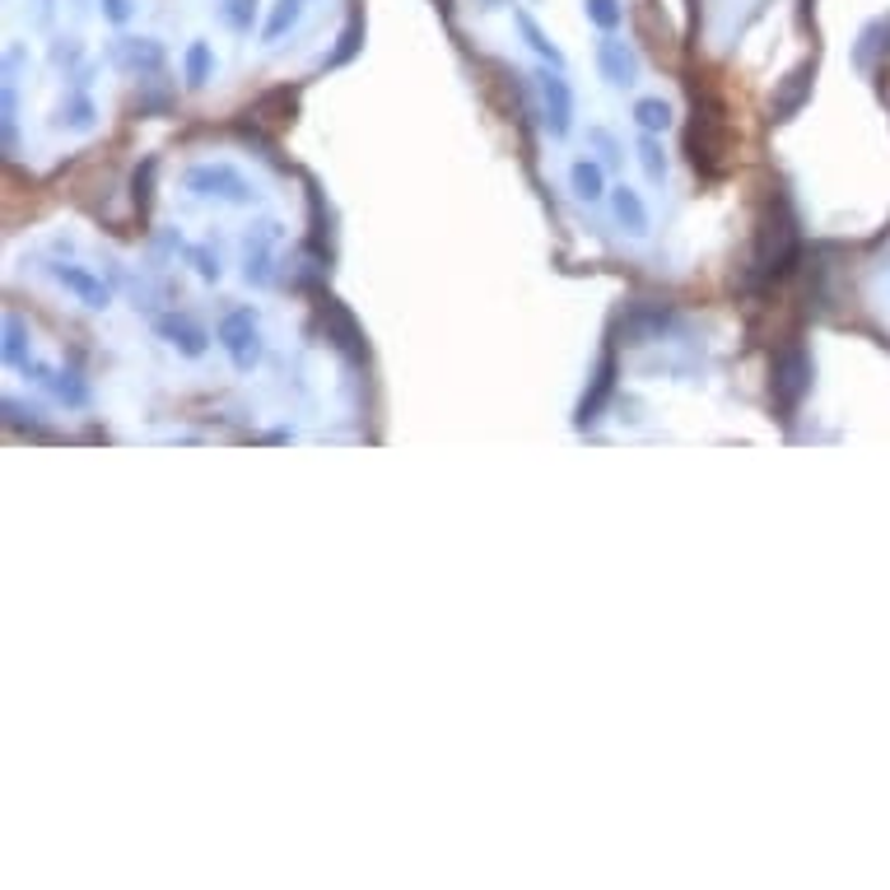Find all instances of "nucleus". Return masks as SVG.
Masks as SVG:
<instances>
[{
    "instance_id": "1",
    "label": "nucleus",
    "mask_w": 890,
    "mask_h": 890,
    "mask_svg": "<svg viewBox=\"0 0 890 890\" xmlns=\"http://www.w3.org/2000/svg\"><path fill=\"white\" fill-rule=\"evenodd\" d=\"M182 187L191 191L197 201H215V205H234V211H252L261 205V191L242 168L224 164V159H205V164H191L182 173Z\"/></svg>"
},
{
    "instance_id": "2",
    "label": "nucleus",
    "mask_w": 890,
    "mask_h": 890,
    "mask_svg": "<svg viewBox=\"0 0 890 890\" xmlns=\"http://www.w3.org/2000/svg\"><path fill=\"white\" fill-rule=\"evenodd\" d=\"M215 341L224 359H229V369L252 378L261 369V359H266V336H261V312L252 304H238L229 308L224 318L215 322Z\"/></svg>"
},
{
    "instance_id": "3",
    "label": "nucleus",
    "mask_w": 890,
    "mask_h": 890,
    "mask_svg": "<svg viewBox=\"0 0 890 890\" xmlns=\"http://www.w3.org/2000/svg\"><path fill=\"white\" fill-rule=\"evenodd\" d=\"M43 275H47V281L57 285L71 304H80L84 312H108V308L117 304V285L103 281L94 266H80V261L51 257V261H43Z\"/></svg>"
},
{
    "instance_id": "4",
    "label": "nucleus",
    "mask_w": 890,
    "mask_h": 890,
    "mask_svg": "<svg viewBox=\"0 0 890 890\" xmlns=\"http://www.w3.org/2000/svg\"><path fill=\"white\" fill-rule=\"evenodd\" d=\"M536 98H541V127H546L550 141H569L573 117H579V98H573V84L560 66H536Z\"/></svg>"
},
{
    "instance_id": "5",
    "label": "nucleus",
    "mask_w": 890,
    "mask_h": 890,
    "mask_svg": "<svg viewBox=\"0 0 890 890\" xmlns=\"http://www.w3.org/2000/svg\"><path fill=\"white\" fill-rule=\"evenodd\" d=\"M285 242V224L281 219H252L242 229V257H238V275L242 285L266 289L275 281V252Z\"/></svg>"
},
{
    "instance_id": "6",
    "label": "nucleus",
    "mask_w": 890,
    "mask_h": 890,
    "mask_svg": "<svg viewBox=\"0 0 890 890\" xmlns=\"http://www.w3.org/2000/svg\"><path fill=\"white\" fill-rule=\"evenodd\" d=\"M14 373H24L33 388H43V392L57 401V406H66V411H90V401H94V388L71 369V364H51V359H43V355H33V359H24Z\"/></svg>"
},
{
    "instance_id": "7",
    "label": "nucleus",
    "mask_w": 890,
    "mask_h": 890,
    "mask_svg": "<svg viewBox=\"0 0 890 890\" xmlns=\"http://www.w3.org/2000/svg\"><path fill=\"white\" fill-rule=\"evenodd\" d=\"M164 61H168V51L159 38H150V33H121V38L108 43V66L121 75H131V80H141V84H150L159 75Z\"/></svg>"
},
{
    "instance_id": "8",
    "label": "nucleus",
    "mask_w": 890,
    "mask_h": 890,
    "mask_svg": "<svg viewBox=\"0 0 890 890\" xmlns=\"http://www.w3.org/2000/svg\"><path fill=\"white\" fill-rule=\"evenodd\" d=\"M793 257H797V224L788 215V205H783V215L764 219L760 234H756V271L764 281H774V275H783L793 266Z\"/></svg>"
},
{
    "instance_id": "9",
    "label": "nucleus",
    "mask_w": 890,
    "mask_h": 890,
    "mask_svg": "<svg viewBox=\"0 0 890 890\" xmlns=\"http://www.w3.org/2000/svg\"><path fill=\"white\" fill-rule=\"evenodd\" d=\"M150 327H154V336H159L164 345L178 359H191V364H201L205 355H211V331H205L197 318H187V312H178V308H168V312H154L150 318Z\"/></svg>"
},
{
    "instance_id": "10",
    "label": "nucleus",
    "mask_w": 890,
    "mask_h": 890,
    "mask_svg": "<svg viewBox=\"0 0 890 890\" xmlns=\"http://www.w3.org/2000/svg\"><path fill=\"white\" fill-rule=\"evenodd\" d=\"M592 61H597V75L610 84V90H634L639 84V71H643V61H639V51L630 38H620V33H602L597 47H592Z\"/></svg>"
},
{
    "instance_id": "11",
    "label": "nucleus",
    "mask_w": 890,
    "mask_h": 890,
    "mask_svg": "<svg viewBox=\"0 0 890 890\" xmlns=\"http://www.w3.org/2000/svg\"><path fill=\"white\" fill-rule=\"evenodd\" d=\"M103 121V108L94 90H80V84H71L66 90V98L51 108V131H66V135H94Z\"/></svg>"
},
{
    "instance_id": "12",
    "label": "nucleus",
    "mask_w": 890,
    "mask_h": 890,
    "mask_svg": "<svg viewBox=\"0 0 890 890\" xmlns=\"http://www.w3.org/2000/svg\"><path fill=\"white\" fill-rule=\"evenodd\" d=\"M606 205H610V219H616L630 238H649L653 234V211H649V201H643L639 187L616 182V187H610V197H606Z\"/></svg>"
},
{
    "instance_id": "13",
    "label": "nucleus",
    "mask_w": 890,
    "mask_h": 890,
    "mask_svg": "<svg viewBox=\"0 0 890 890\" xmlns=\"http://www.w3.org/2000/svg\"><path fill=\"white\" fill-rule=\"evenodd\" d=\"M606 164L597 159V154H579V159L569 164V191L579 205H602L610 197V178H606Z\"/></svg>"
},
{
    "instance_id": "14",
    "label": "nucleus",
    "mask_w": 890,
    "mask_h": 890,
    "mask_svg": "<svg viewBox=\"0 0 890 890\" xmlns=\"http://www.w3.org/2000/svg\"><path fill=\"white\" fill-rule=\"evenodd\" d=\"M513 28H518V38H522V47H527L532 51V57L536 61H546V66H560V71H565V47L560 43H555L550 38V28L546 24H541L536 20V14L532 10H522V5H513Z\"/></svg>"
},
{
    "instance_id": "15",
    "label": "nucleus",
    "mask_w": 890,
    "mask_h": 890,
    "mask_svg": "<svg viewBox=\"0 0 890 890\" xmlns=\"http://www.w3.org/2000/svg\"><path fill=\"white\" fill-rule=\"evenodd\" d=\"M308 20V0H271L266 5V20H261V47H281L285 38H294L299 33V24Z\"/></svg>"
},
{
    "instance_id": "16",
    "label": "nucleus",
    "mask_w": 890,
    "mask_h": 890,
    "mask_svg": "<svg viewBox=\"0 0 890 890\" xmlns=\"http://www.w3.org/2000/svg\"><path fill=\"white\" fill-rule=\"evenodd\" d=\"M610 392H616V355L606 351V355L597 359V373H592V388H588L583 406H579V429H592V425L602 420V411H606Z\"/></svg>"
},
{
    "instance_id": "17",
    "label": "nucleus",
    "mask_w": 890,
    "mask_h": 890,
    "mask_svg": "<svg viewBox=\"0 0 890 890\" xmlns=\"http://www.w3.org/2000/svg\"><path fill=\"white\" fill-rule=\"evenodd\" d=\"M807 388H811V359L802 351H783L774 364V392L788 401V406H797Z\"/></svg>"
},
{
    "instance_id": "18",
    "label": "nucleus",
    "mask_w": 890,
    "mask_h": 890,
    "mask_svg": "<svg viewBox=\"0 0 890 890\" xmlns=\"http://www.w3.org/2000/svg\"><path fill=\"white\" fill-rule=\"evenodd\" d=\"M215 75H219V57H215L211 38H191L182 47V80H187V90H211Z\"/></svg>"
},
{
    "instance_id": "19",
    "label": "nucleus",
    "mask_w": 890,
    "mask_h": 890,
    "mask_svg": "<svg viewBox=\"0 0 890 890\" xmlns=\"http://www.w3.org/2000/svg\"><path fill=\"white\" fill-rule=\"evenodd\" d=\"M215 14H219V24L229 28L234 38H252V33H261L266 5H261V0H219Z\"/></svg>"
},
{
    "instance_id": "20",
    "label": "nucleus",
    "mask_w": 890,
    "mask_h": 890,
    "mask_svg": "<svg viewBox=\"0 0 890 890\" xmlns=\"http://www.w3.org/2000/svg\"><path fill=\"white\" fill-rule=\"evenodd\" d=\"M634 164L643 168L649 187H662V182L672 178V154H667V145H662V135L639 131V141H634Z\"/></svg>"
},
{
    "instance_id": "21",
    "label": "nucleus",
    "mask_w": 890,
    "mask_h": 890,
    "mask_svg": "<svg viewBox=\"0 0 890 890\" xmlns=\"http://www.w3.org/2000/svg\"><path fill=\"white\" fill-rule=\"evenodd\" d=\"M630 121H634L639 131H649V135H667L672 121H676V112H672V103L662 98V94H639V98L630 103Z\"/></svg>"
},
{
    "instance_id": "22",
    "label": "nucleus",
    "mask_w": 890,
    "mask_h": 890,
    "mask_svg": "<svg viewBox=\"0 0 890 890\" xmlns=\"http://www.w3.org/2000/svg\"><path fill=\"white\" fill-rule=\"evenodd\" d=\"M47 61H51V71L66 75V80H75L84 66H90V43L80 38V33H71V38H57L47 47Z\"/></svg>"
},
{
    "instance_id": "23",
    "label": "nucleus",
    "mask_w": 890,
    "mask_h": 890,
    "mask_svg": "<svg viewBox=\"0 0 890 890\" xmlns=\"http://www.w3.org/2000/svg\"><path fill=\"white\" fill-rule=\"evenodd\" d=\"M182 261H187V266L201 275V285H219V281H224V252H219V242H215V238L191 242Z\"/></svg>"
},
{
    "instance_id": "24",
    "label": "nucleus",
    "mask_w": 890,
    "mask_h": 890,
    "mask_svg": "<svg viewBox=\"0 0 890 890\" xmlns=\"http://www.w3.org/2000/svg\"><path fill=\"white\" fill-rule=\"evenodd\" d=\"M676 322L672 308H634L630 312V336L634 345H649V341H662V331Z\"/></svg>"
},
{
    "instance_id": "25",
    "label": "nucleus",
    "mask_w": 890,
    "mask_h": 890,
    "mask_svg": "<svg viewBox=\"0 0 890 890\" xmlns=\"http://www.w3.org/2000/svg\"><path fill=\"white\" fill-rule=\"evenodd\" d=\"M0 351H5V364H10V369H20L24 359L38 355V351H33V331L24 327V318H14V312L5 318V345H0Z\"/></svg>"
},
{
    "instance_id": "26",
    "label": "nucleus",
    "mask_w": 890,
    "mask_h": 890,
    "mask_svg": "<svg viewBox=\"0 0 890 890\" xmlns=\"http://www.w3.org/2000/svg\"><path fill=\"white\" fill-rule=\"evenodd\" d=\"M583 20L597 33H620L625 24V0H583Z\"/></svg>"
},
{
    "instance_id": "27",
    "label": "nucleus",
    "mask_w": 890,
    "mask_h": 890,
    "mask_svg": "<svg viewBox=\"0 0 890 890\" xmlns=\"http://www.w3.org/2000/svg\"><path fill=\"white\" fill-rule=\"evenodd\" d=\"M20 80L14 75H5V117H0V127H5V154L14 159L20 154Z\"/></svg>"
},
{
    "instance_id": "28",
    "label": "nucleus",
    "mask_w": 890,
    "mask_h": 890,
    "mask_svg": "<svg viewBox=\"0 0 890 890\" xmlns=\"http://www.w3.org/2000/svg\"><path fill=\"white\" fill-rule=\"evenodd\" d=\"M588 150L597 154L606 168H620L625 164V141L610 127H588Z\"/></svg>"
},
{
    "instance_id": "29",
    "label": "nucleus",
    "mask_w": 890,
    "mask_h": 890,
    "mask_svg": "<svg viewBox=\"0 0 890 890\" xmlns=\"http://www.w3.org/2000/svg\"><path fill=\"white\" fill-rule=\"evenodd\" d=\"M94 10L108 28H127V24H135V14H141V0H94Z\"/></svg>"
},
{
    "instance_id": "30",
    "label": "nucleus",
    "mask_w": 890,
    "mask_h": 890,
    "mask_svg": "<svg viewBox=\"0 0 890 890\" xmlns=\"http://www.w3.org/2000/svg\"><path fill=\"white\" fill-rule=\"evenodd\" d=\"M154 248H159L164 257H173V261H178V257H187V248H191V242L182 238V229H159V234H154Z\"/></svg>"
},
{
    "instance_id": "31",
    "label": "nucleus",
    "mask_w": 890,
    "mask_h": 890,
    "mask_svg": "<svg viewBox=\"0 0 890 890\" xmlns=\"http://www.w3.org/2000/svg\"><path fill=\"white\" fill-rule=\"evenodd\" d=\"M5 411H10V425H24V401L20 396H5ZM28 420H33V429H43L47 420H43V406H28Z\"/></svg>"
},
{
    "instance_id": "32",
    "label": "nucleus",
    "mask_w": 890,
    "mask_h": 890,
    "mask_svg": "<svg viewBox=\"0 0 890 890\" xmlns=\"http://www.w3.org/2000/svg\"><path fill=\"white\" fill-rule=\"evenodd\" d=\"M57 24V0H33V28H51Z\"/></svg>"
},
{
    "instance_id": "33",
    "label": "nucleus",
    "mask_w": 890,
    "mask_h": 890,
    "mask_svg": "<svg viewBox=\"0 0 890 890\" xmlns=\"http://www.w3.org/2000/svg\"><path fill=\"white\" fill-rule=\"evenodd\" d=\"M150 173H154V159L145 164V173H135V205H141V211L150 205Z\"/></svg>"
},
{
    "instance_id": "34",
    "label": "nucleus",
    "mask_w": 890,
    "mask_h": 890,
    "mask_svg": "<svg viewBox=\"0 0 890 890\" xmlns=\"http://www.w3.org/2000/svg\"><path fill=\"white\" fill-rule=\"evenodd\" d=\"M490 5H499V0H490Z\"/></svg>"
}]
</instances>
